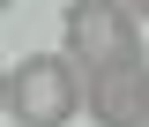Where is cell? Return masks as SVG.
I'll list each match as a JSON object with an SVG mask.
<instances>
[{
    "mask_svg": "<svg viewBox=\"0 0 149 127\" xmlns=\"http://www.w3.org/2000/svg\"><path fill=\"white\" fill-rule=\"evenodd\" d=\"M142 97H149V67H104V75H90L82 105H90L104 127H134L142 120Z\"/></svg>",
    "mask_w": 149,
    "mask_h": 127,
    "instance_id": "cell-3",
    "label": "cell"
},
{
    "mask_svg": "<svg viewBox=\"0 0 149 127\" xmlns=\"http://www.w3.org/2000/svg\"><path fill=\"white\" fill-rule=\"evenodd\" d=\"M127 8H134V15H142V8H149V0H127Z\"/></svg>",
    "mask_w": 149,
    "mask_h": 127,
    "instance_id": "cell-5",
    "label": "cell"
},
{
    "mask_svg": "<svg viewBox=\"0 0 149 127\" xmlns=\"http://www.w3.org/2000/svg\"><path fill=\"white\" fill-rule=\"evenodd\" d=\"M134 127H149V97H142V120H134Z\"/></svg>",
    "mask_w": 149,
    "mask_h": 127,
    "instance_id": "cell-4",
    "label": "cell"
},
{
    "mask_svg": "<svg viewBox=\"0 0 149 127\" xmlns=\"http://www.w3.org/2000/svg\"><path fill=\"white\" fill-rule=\"evenodd\" d=\"M82 90H90V75H74V60H60V53L15 60L8 67V127H67Z\"/></svg>",
    "mask_w": 149,
    "mask_h": 127,
    "instance_id": "cell-1",
    "label": "cell"
},
{
    "mask_svg": "<svg viewBox=\"0 0 149 127\" xmlns=\"http://www.w3.org/2000/svg\"><path fill=\"white\" fill-rule=\"evenodd\" d=\"M67 45L82 75L104 67H149L142 60V15L127 0H67Z\"/></svg>",
    "mask_w": 149,
    "mask_h": 127,
    "instance_id": "cell-2",
    "label": "cell"
}]
</instances>
